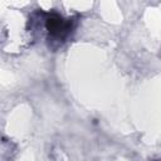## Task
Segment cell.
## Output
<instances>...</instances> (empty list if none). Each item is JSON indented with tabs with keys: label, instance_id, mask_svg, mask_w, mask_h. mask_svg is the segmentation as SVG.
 <instances>
[{
	"label": "cell",
	"instance_id": "cell-1",
	"mask_svg": "<svg viewBox=\"0 0 161 161\" xmlns=\"http://www.w3.org/2000/svg\"><path fill=\"white\" fill-rule=\"evenodd\" d=\"M45 28L49 33L52 40L55 42H64V39L70 34L73 29V20L63 19L58 14H48L45 19Z\"/></svg>",
	"mask_w": 161,
	"mask_h": 161
}]
</instances>
